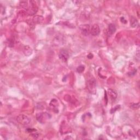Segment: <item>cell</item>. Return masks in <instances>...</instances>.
<instances>
[{
    "label": "cell",
    "instance_id": "14",
    "mask_svg": "<svg viewBox=\"0 0 140 140\" xmlns=\"http://www.w3.org/2000/svg\"><path fill=\"white\" fill-rule=\"evenodd\" d=\"M85 67L83 66V65H80L77 68V71L78 72V73H81L84 71Z\"/></svg>",
    "mask_w": 140,
    "mask_h": 140
},
{
    "label": "cell",
    "instance_id": "8",
    "mask_svg": "<svg viewBox=\"0 0 140 140\" xmlns=\"http://www.w3.org/2000/svg\"><path fill=\"white\" fill-rule=\"evenodd\" d=\"M108 94L109 96H110L112 100H114L117 97V94L116 91H114V90L111 89H108Z\"/></svg>",
    "mask_w": 140,
    "mask_h": 140
},
{
    "label": "cell",
    "instance_id": "3",
    "mask_svg": "<svg viewBox=\"0 0 140 140\" xmlns=\"http://www.w3.org/2000/svg\"><path fill=\"white\" fill-rule=\"evenodd\" d=\"M87 88L91 93H95L96 91V81L94 78H91L88 80Z\"/></svg>",
    "mask_w": 140,
    "mask_h": 140
},
{
    "label": "cell",
    "instance_id": "13",
    "mask_svg": "<svg viewBox=\"0 0 140 140\" xmlns=\"http://www.w3.org/2000/svg\"><path fill=\"white\" fill-rule=\"evenodd\" d=\"M43 17H41V16H36V17H34V18H33L34 22H36L37 23H40L43 21Z\"/></svg>",
    "mask_w": 140,
    "mask_h": 140
},
{
    "label": "cell",
    "instance_id": "10",
    "mask_svg": "<svg viewBox=\"0 0 140 140\" xmlns=\"http://www.w3.org/2000/svg\"><path fill=\"white\" fill-rule=\"evenodd\" d=\"M32 50L31 48L29 46H25L24 48V53L25 55H30V54H32Z\"/></svg>",
    "mask_w": 140,
    "mask_h": 140
},
{
    "label": "cell",
    "instance_id": "1",
    "mask_svg": "<svg viewBox=\"0 0 140 140\" xmlns=\"http://www.w3.org/2000/svg\"><path fill=\"white\" fill-rule=\"evenodd\" d=\"M17 121L23 126H28L31 124V120L29 117L25 114H19L17 117Z\"/></svg>",
    "mask_w": 140,
    "mask_h": 140
},
{
    "label": "cell",
    "instance_id": "16",
    "mask_svg": "<svg viewBox=\"0 0 140 140\" xmlns=\"http://www.w3.org/2000/svg\"><path fill=\"white\" fill-rule=\"evenodd\" d=\"M93 55H92V54H89L87 56V57L89 58V59H92V58H93Z\"/></svg>",
    "mask_w": 140,
    "mask_h": 140
},
{
    "label": "cell",
    "instance_id": "6",
    "mask_svg": "<svg viewBox=\"0 0 140 140\" xmlns=\"http://www.w3.org/2000/svg\"><path fill=\"white\" fill-rule=\"evenodd\" d=\"M81 30L82 35L84 36H87L89 34L90 29V26L88 24H84L81 26Z\"/></svg>",
    "mask_w": 140,
    "mask_h": 140
},
{
    "label": "cell",
    "instance_id": "4",
    "mask_svg": "<svg viewBox=\"0 0 140 140\" xmlns=\"http://www.w3.org/2000/svg\"><path fill=\"white\" fill-rule=\"evenodd\" d=\"M59 58L63 61L66 62L69 58V54L67 50L65 49H62L60 51Z\"/></svg>",
    "mask_w": 140,
    "mask_h": 140
},
{
    "label": "cell",
    "instance_id": "2",
    "mask_svg": "<svg viewBox=\"0 0 140 140\" xmlns=\"http://www.w3.org/2000/svg\"><path fill=\"white\" fill-rule=\"evenodd\" d=\"M51 118V116L49 113L46 112L37 113L36 114V118L39 122L44 123Z\"/></svg>",
    "mask_w": 140,
    "mask_h": 140
},
{
    "label": "cell",
    "instance_id": "15",
    "mask_svg": "<svg viewBox=\"0 0 140 140\" xmlns=\"http://www.w3.org/2000/svg\"><path fill=\"white\" fill-rule=\"evenodd\" d=\"M140 107V103H137V104H132L131 106V108L134 109H136L137 108H139Z\"/></svg>",
    "mask_w": 140,
    "mask_h": 140
},
{
    "label": "cell",
    "instance_id": "7",
    "mask_svg": "<svg viewBox=\"0 0 140 140\" xmlns=\"http://www.w3.org/2000/svg\"><path fill=\"white\" fill-rule=\"evenodd\" d=\"M27 131L28 132H29L30 134V135H31L32 137L35 138V139H36L39 136V134H38V132H37V130H35L34 129H27Z\"/></svg>",
    "mask_w": 140,
    "mask_h": 140
},
{
    "label": "cell",
    "instance_id": "11",
    "mask_svg": "<svg viewBox=\"0 0 140 140\" xmlns=\"http://www.w3.org/2000/svg\"><path fill=\"white\" fill-rule=\"evenodd\" d=\"M130 25L132 27H135L138 25V20L137 19L134 17H132L130 19Z\"/></svg>",
    "mask_w": 140,
    "mask_h": 140
},
{
    "label": "cell",
    "instance_id": "12",
    "mask_svg": "<svg viewBox=\"0 0 140 140\" xmlns=\"http://www.w3.org/2000/svg\"><path fill=\"white\" fill-rule=\"evenodd\" d=\"M57 103H58V101L57 100H55V99H53V100H52V101L50 102V106L51 107H52V108H53V109H54V110H58V108H57Z\"/></svg>",
    "mask_w": 140,
    "mask_h": 140
},
{
    "label": "cell",
    "instance_id": "5",
    "mask_svg": "<svg viewBox=\"0 0 140 140\" xmlns=\"http://www.w3.org/2000/svg\"><path fill=\"white\" fill-rule=\"evenodd\" d=\"M100 32V29L99 27V26L97 24H94L92 27L90 29V33H91V35H93V36H97Z\"/></svg>",
    "mask_w": 140,
    "mask_h": 140
},
{
    "label": "cell",
    "instance_id": "9",
    "mask_svg": "<svg viewBox=\"0 0 140 140\" xmlns=\"http://www.w3.org/2000/svg\"><path fill=\"white\" fill-rule=\"evenodd\" d=\"M116 31V27L114 24H110L108 26V32L110 34L112 35L115 33Z\"/></svg>",
    "mask_w": 140,
    "mask_h": 140
}]
</instances>
